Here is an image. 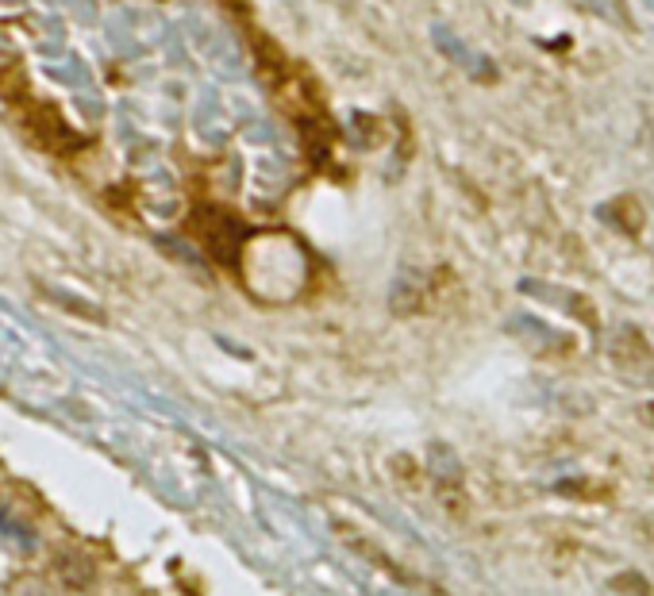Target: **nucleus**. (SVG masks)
I'll use <instances>...</instances> for the list:
<instances>
[{
    "label": "nucleus",
    "mask_w": 654,
    "mask_h": 596,
    "mask_svg": "<svg viewBox=\"0 0 654 596\" xmlns=\"http://www.w3.org/2000/svg\"><path fill=\"white\" fill-rule=\"evenodd\" d=\"M193 235L201 239V247L216 262H235V254L243 247V227L235 224L227 212H216V208H208L193 220Z\"/></svg>",
    "instance_id": "nucleus-1"
},
{
    "label": "nucleus",
    "mask_w": 654,
    "mask_h": 596,
    "mask_svg": "<svg viewBox=\"0 0 654 596\" xmlns=\"http://www.w3.org/2000/svg\"><path fill=\"white\" fill-rule=\"evenodd\" d=\"M97 577V566L85 550H62L58 554V581L70 585V589H89Z\"/></svg>",
    "instance_id": "nucleus-2"
},
{
    "label": "nucleus",
    "mask_w": 654,
    "mask_h": 596,
    "mask_svg": "<svg viewBox=\"0 0 654 596\" xmlns=\"http://www.w3.org/2000/svg\"><path fill=\"white\" fill-rule=\"evenodd\" d=\"M616 362H620V366H647V362H651V347L643 343L639 331H624V335L616 339Z\"/></svg>",
    "instance_id": "nucleus-3"
},
{
    "label": "nucleus",
    "mask_w": 654,
    "mask_h": 596,
    "mask_svg": "<svg viewBox=\"0 0 654 596\" xmlns=\"http://www.w3.org/2000/svg\"><path fill=\"white\" fill-rule=\"evenodd\" d=\"M0 535H4V539H12V543H24V547H35V535L27 531L24 523H16V520H12V516H8L4 508H0Z\"/></svg>",
    "instance_id": "nucleus-4"
},
{
    "label": "nucleus",
    "mask_w": 654,
    "mask_h": 596,
    "mask_svg": "<svg viewBox=\"0 0 654 596\" xmlns=\"http://www.w3.org/2000/svg\"><path fill=\"white\" fill-rule=\"evenodd\" d=\"M597 8H601L608 20H616V24H628V4L624 0H593Z\"/></svg>",
    "instance_id": "nucleus-5"
},
{
    "label": "nucleus",
    "mask_w": 654,
    "mask_h": 596,
    "mask_svg": "<svg viewBox=\"0 0 654 596\" xmlns=\"http://www.w3.org/2000/svg\"><path fill=\"white\" fill-rule=\"evenodd\" d=\"M639 420L647 423V427H654V400H651V404H643V408H639Z\"/></svg>",
    "instance_id": "nucleus-6"
}]
</instances>
